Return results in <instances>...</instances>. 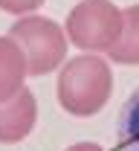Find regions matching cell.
Instances as JSON below:
<instances>
[{"instance_id":"3957f363","label":"cell","mask_w":139,"mask_h":151,"mask_svg":"<svg viewBox=\"0 0 139 151\" xmlns=\"http://www.w3.org/2000/svg\"><path fill=\"white\" fill-rule=\"evenodd\" d=\"M67 41L81 52H110L122 35V9L110 0H81L64 23Z\"/></svg>"},{"instance_id":"9c48e42d","label":"cell","mask_w":139,"mask_h":151,"mask_svg":"<svg viewBox=\"0 0 139 151\" xmlns=\"http://www.w3.org/2000/svg\"><path fill=\"white\" fill-rule=\"evenodd\" d=\"M67 151H104L99 142H76V145H70Z\"/></svg>"},{"instance_id":"6da1fadb","label":"cell","mask_w":139,"mask_h":151,"mask_svg":"<svg viewBox=\"0 0 139 151\" xmlns=\"http://www.w3.org/2000/svg\"><path fill=\"white\" fill-rule=\"evenodd\" d=\"M55 93H58V105L70 116H78V119L96 116L99 111H104V105L113 96L110 64L99 52H84L70 58L58 73Z\"/></svg>"},{"instance_id":"7a4b0ae2","label":"cell","mask_w":139,"mask_h":151,"mask_svg":"<svg viewBox=\"0 0 139 151\" xmlns=\"http://www.w3.org/2000/svg\"><path fill=\"white\" fill-rule=\"evenodd\" d=\"M9 38L20 47V52L26 58V76H46L55 67L64 64L67 58V32L61 29L52 18L43 15H20L12 29Z\"/></svg>"},{"instance_id":"52a82bcc","label":"cell","mask_w":139,"mask_h":151,"mask_svg":"<svg viewBox=\"0 0 139 151\" xmlns=\"http://www.w3.org/2000/svg\"><path fill=\"white\" fill-rule=\"evenodd\" d=\"M119 148L139 151V87L128 96L119 111Z\"/></svg>"},{"instance_id":"ba28073f","label":"cell","mask_w":139,"mask_h":151,"mask_svg":"<svg viewBox=\"0 0 139 151\" xmlns=\"http://www.w3.org/2000/svg\"><path fill=\"white\" fill-rule=\"evenodd\" d=\"M43 6V0H0V9L9 12V15H32L35 9Z\"/></svg>"},{"instance_id":"5b68a950","label":"cell","mask_w":139,"mask_h":151,"mask_svg":"<svg viewBox=\"0 0 139 151\" xmlns=\"http://www.w3.org/2000/svg\"><path fill=\"white\" fill-rule=\"evenodd\" d=\"M26 78V58L20 47L9 35H0V102L12 99L23 87Z\"/></svg>"},{"instance_id":"277c9868","label":"cell","mask_w":139,"mask_h":151,"mask_svg":"<svg viewBox=\"0 0 139 151\" xmlns=\"http://www.w3.org/2000/svg\"><path fill=\"white\" fill-rule=\"evenodd\" d=\"M38 122V102L35 93L23 84L18 93L0 102V145H18L23 142Z\"/></svg>"},{"instance_id":"8992f818","label":"cell","mask_w":139,"mask_h":151,"mask_svg":"<svg viewBox=\"0 0 139 151\" xmlns=\"http://www.w3.org/2000/svg\"><path fill=\"white\" fill-rule=\"evenodd\" d=\"M107 58L125 67L139 64V3L122 9V35L107 52Z\"/></svg>"}]
</instances>
